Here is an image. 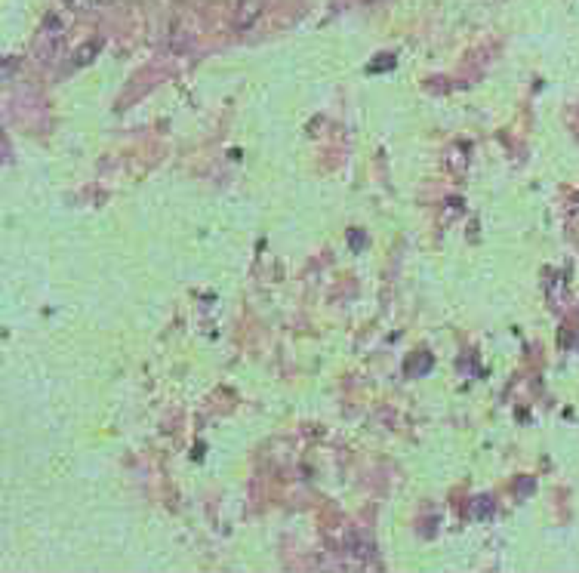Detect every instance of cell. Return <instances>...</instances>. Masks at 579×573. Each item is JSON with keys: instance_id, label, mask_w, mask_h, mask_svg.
I'll return each instance as SVG.
<instances>
[{"instance_id": "6da1fadb", "label": "cell", "mask_w": 579, "mask_h": 573, "mask_svg": "<svg viewBox=\"0 0 579 573\" xmlns=\"http://www.w3.org/2000/svg\"><path fill=\"white\" fill-rule=\"evenodd\" d=\"M345 555L358 558V561H367V558L373 555V543H370V539H364V533L352 530L345 536Z\"/></svg>"}, {"instance_id": "7a4b0ae2", "label": "cell", "mask_w": 579, "mask_h": 573, "mask_svg": "<svg viewBox=\"0 0 579 573\" xmlns=\"http://www.w3.org/2000/svg\"><path fill=\"white\" fill-rule=\"evenodd\" d=\"M99 52V43H87V47H81L74 52V65H87V62H93V56Z\"/></svg>"}]
</instances>
